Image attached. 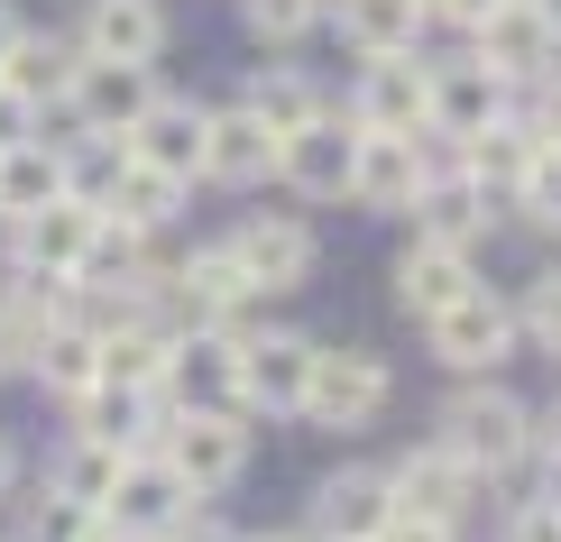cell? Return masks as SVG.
<instances>
[{"mask_svg":"<svg viewBox=\"0 0 561 542\" xmlns=\"http://www.w3.org/2000/svg\"><path fill=\"white\" fill-rule=\"evenodd\" d=\"M167 349H175V322L157 313H129V322H111L102 332V387H148L157 395V377H167Z\"/></svg>","mask_w":561,"mask_h":542,"instance_id":"f546056e","label":"cell"},{"mask_svg":"<svg viewBox=\"0 0 561 542\" xmlns=\"http://www.w3.org/2000/svg\"><path fill=\"white\" fill-rule=\"evenodd\" d=\"M516 322H525V341H543L552 359H561V267H543V276H534V286H525Z\"/></svg>","mask_w":561,"mask_h":542,"instance_id":"e575fe53","label":"cell"},{"mask_svg":"<svg viewBox=\"0 0 561 542\" xmlns=\"http://www.w3.org/2000/svg\"><path fill=\"white\" fill-rule=\"evenodd\" d=\"M506 111H516V83L488 74L479 56L433 65V138H470V129H488V120H506Z\"/></svg>","mask_w":561,"mask_h":542,"instance_id":"ffe728a7","label":"cell"},{"mask_svg":"<svg viewBox=\"0 0 561 542\" xmlns=\"http://www.w3.org/2000/svg\"><path fill=\"white\" fill-rule=\"evenodd\" d=\"M534 451H543V460H552V478H561V405H552V414H534Z\"/></svg>","mask_w":561,"mask_h":542,"instance_id":"b9f144b4","label":"cell"},{"mask_svg":"<svg viewBox=\"0 0 561 542\" xmlns=\"http://www.w3.org/2000/svg\"><path fill=\"white\" fill-rule=\"evenodd\" d=\"M75 542H129V533L111 524V515H83V533H75Z\"/></svg>","mask_w":561,"mask_h":542,"instance_id":"ee69618b","label":"cell"},{"mask_svg":"<svg viewBox=\"0 0 561 542\" xmlns=\"http://www.w3.org/2000/svg\"><path fill=\"white\" fill-rule=\"evenodd\" d=\"M19 368H28V341H19L10 322H0V377H19Z\"/></svg>","mask_w":561,"mask_h":542,"instance_id":"7bdbcfd3","label":"cell"},{"mask_svg":"<svg viewBox=\"0 0 561 542\" xmlns=\"http://www.w3.org/2000/svg\"><path fill=\"white\" fill-rule=\"evenodd\" d=\"M75 65H83V46H75V37H28V28H19V46L0 56V92H10V102L37 120L46 102H65Z\"/></svg>","mask_w":561,"mask_h":542,"instance_id":"4316f807","label":"cell"},{"mask_svg":"<svg viewBox=\"0 0 561 542\" xmlns=\"http://www.w3.org/2000/svg\"><path fill=\"white\" fill-rule=\"evenodd\" d=\"M479 286V267H470V249H451V240H424V230H414V249L396 257V303H405L414 322H433L442 303H460Z\"/></svg>","mask_w":561,"mask_h":542,"instance_id":"603a6c76","label":"cell"},{"mask_svg":"<svg viewBox=\"0 0 561 542\" xmlns=\"http://www.w3.org/2000/svg\"><path fill=\"white\" fill-rule=\"evenodd\" d=\"M19 487V451H10V433H0V497Z\"/></svg>","mask_w":561,"mask_h":542,"instance_id":"f6af8a7d","label":"cell"},{"mask_svg":"<svg viewBox=\"0 0 561 542\" xmlns=\"http://www.w3.org/2000/svg\"><path fill=\"white\" fill-rule=\"evenodd\" d=\"M194 506H203V497H194V487H184L175 469H167V451H129V460H121V478H111V497H102V515H111V524H121L129 542L175 533Z\"/></svg>","mask_w":561,"mask_h":542,"instance_id":"30bf717a","label":"cell"},{"mask_svg":"<svg viewBox=\"0 0 561 542\" xmlns=\"http://www.w3.org/2000/svg\"><path fill=\"white\" fill-rule=\"evenodd\" d=\"M451 157L470 166V184H479V194L516 203V184L534 175V157H543V138L525 129V111H506V120H488V129H470V138H451Z\"/></svg>","mask_w":561,"mask_h":542,"instance_id":"7402d4cb","label":"cell"},{"mask_svg":"<svg viewBox=\"0 0 561 542\" xmlns=\"http://www.w3.org/2000/svg\"><path fill=\"white\" fill-rule=\"evenodd\" d=\"M157 395L167 414H240V332H175Z\"/></svg>","mask_w":561,"mask_h":542,"instance_id":"5b68a950","label":"cell"},{"mask_svg":"<svg viewBox=\"0 0 561 542\" xmlns=\"http://www.w3.org/2000/svg\"><path fill=\"white\" fill-rule=\"evenodd\" d=\"M387 487H396V506H405V515H433V524H460V515H470V497H479V469L460 460L451 441H414V451L387 469Z\"/></svg>","mask_w":561,"mask_h":542,"instance_id":"5bb4252c","label":"cell"},{"mask_svg":"<svg viewBox=\"0 0 561 542\" xmlns=\"http://www.w3.org/2000/svg\"><path fill=\"white\" fill-rule=\"evenodd\" d=\"M350 120H359V129L433 138V65H424V56H359V83H350Z\"/></svg>","mask_w":561,"mask_h":542,"instance_id":"8992f818","label":"cell"},{"mask_svg":"<svg viewBox=\"0 0 561 542\" xmlns=\"http://www.w3.org/2000/svg\"><path fill=\"white\" fill-rule=\"evenodd\" d=\"M350 166H359V120L350 111H322L276 138V184L304 203H350Z\"/></svg>","mask_w":561,"mask_h":542,"instance_id":"277c9868","label":"cell"},{"mask_svg":"<svg viewBox=\"0 0 561 542\" xmlns=\"http://www.w3.org/2000/svg\"><path fill=\"white\" fill-rule=\"evenodd\" d=\"M387 515H396V487H387V469L350 460V469H332V478L313 487L304 524H313V542H378V524H387Z\"/></svg>","mask_w":561,"mask_h":542,"instance_id":"4fadbf2b","label":"cell"},{"mask_svg":"<svg viewBox=\"0 0 561 542\" xmlns=\"http://www.w3.org/2000/svg\"><path fill=\"white\" fill-rule=\"evenodd\" d=\"M28 377L46 395H65V405H75L83 387H102V332H92V322H46V332L28 341Z\"/></svg>","mask_w":561,"mask_h":542,"instance_id":"83f0119b","label":"cell"},{"mask_svg":"<svg viewBox=\"0 0 561 542\" xmlns=\"http://www.w3.org/2000/svg\"><path fill=\"white\" fill-rule=\"evenodd\" d=\"M102 211L121 230H138V240H157V230L184 211V175H167V166H148V157H129V138H121V175H111V194H102Z\"/></svg>","mask_w":561,"mask_h":542,"instance_id":"484cf974","label":"cell"},{"mask_svg":"<svg viewBox=\"0 0 561 542\" xmlns=\"http://www.w3.org/2000/svg\"><path fill=\"white\" fill-rule=\"evenodd\" d=\"M433 441H451V451L470 460L479 478H506V469H525V460H534V405H516L506 387L470 377V387H460L451 405H442Z\"/></svg>","mask_w":561,"mask_h":542,"instance_id":"6da1fadb","label":"cell"},{"mask_svg":"<svg viewBox=\"0 0 561 542\" xmlns=\"http://www.w3.org/2000/svg\"><path fill=\"white\" fill-rule=\"evenodd\" d=\"M203 129H213V111H203V102L157 92V102L138 111V129H129V157H148V166H167V175L194 184L203 175Z\"/></svg>","mask_w":561,"mask_h":542,"instance_id":"44dd1931","label":"cell"},{"mask_svg":"<svg viewBox=\"0 0 561 542\" xmlns=\"http://www.w3.org/2000/svg\"><path fill=\"white\" fill-rule=\"evenodd\" d=\"M157 451H167V469L194 497H221L249 469V433H240V414H175L167 433H157Z\"/></svg>","mask_w":561,"mask_h":542,"instance_id":"9c48e42d","label":"cell"},{"mask_svg":"<svg viewBox=\"0 0 561 542\" xmlns=\"http://www.w3.org/2000/svg\"><path fill=\"white\" fill-rule=\"evenodd\" d=\"M332 28L350 56H424L433 10L424 0H332Z\"/></svg>","mask_w":561,"mask_h":542,"instance_id":"cb8c5ba5","label":"cell"},{"mask_svg":"<svg viewBox=\"0 0 561 542\" xmlns=\"http://www.w3.org/2000/svg\"><path fill=\"white\" fill-rule=\"evenodd\" d=\"M378 542H460V524H433V515H405V506H396L387 524H378Z\"/></svg>","mask_w":561,"mask_h":542,"instance_id":"f35d334b","label":"cell"},{"mask_svg":"<svg viewBox=\"0 0 561 542\" xmlns=\"http://www.w3.org/2000/svg\"><path fill=\"white\" fill-rule=\"evenodd\" d=\"M0 148H10V138H0Z\"/></svg>","mask_w":561,"mask_h":542,"instance_id":"f907efd6","label":"cell"},{"mask_svg":"<svg viewBox=\"0 0 561 542\" xmlns=\"http://www.w3.org/2000/svg\"><path fill=\"white\" fill-rule=\"evenodd\" d=\"M148 542H167V533H148Z\"/></svg>","mask_w":561,"mask_h":542,"instance_id":"681fc988","label":"cell"},{"mask_svg":"<svg viewBox=\"0 0 561 542\" xmlns=\"http://www.w3.org/2000/svg\"><path fill=\"white\" fill-rule=\"evenodd\" d=\"M221 249L240 257V276H249L259 295H295L304 276H313V257H322V249H313V230H304L295 211H249V221H230V230H221Z\"/></svg>","mask_w":561,"mask_h":542,"instance_id":"ba28073f","label":"cell"},{"mask_svg":"<svg viewBox=\"0 0 561 542\" xmlns=\"http://www.w3.org/2000/svg\"><path fill=\"white\" fill-rule=\"evenodd\" d=\"M470 56L525 92V83H543L552 65H561V37L543 28V10H534V0H497V10L470 28Z\"/></svg>","mask_w":561,"mask_h":542,"instance_id":"7c38bea8","label":"cell"},{"mask_svg":"<svg viewBox=\"0 0 561 542\" xmlns=\"http://www.w3.org/2000/svg\"><path fill=\"white\" fill-rule=\"evenodd\" d=\"M424 341H433V359L451 368V377H488L506 359V349L525 341V322H516V295H497V286H470L460 303H442V313L424 322Z\"/></svg>","mask_w":561,"mask_h":542,"instance_id":"7a4b0ae2","label":"cell"},{"mask_svg":"<svg viewBox=\"0 0 561 542\" xmlns=\"http://www.w3.org/2000/svg\"><path fill=\"white\" fill-rule=\"evenodd\" d=\"M10 46H19V19H10V10H0V56H10Z\"/></svg>","mask_w":561,"mask_h":542,"instance_id":"bcb514c9","label":"cell"},{"mask_svg":"<svg viewBox=\"0 0 561 542\" xmlns=\"http://www.w3.org/2000/svg\"><path fill=\"white\" fill-rule=\"evenodd\" d=\"M148 102H157V65H121V56H83L65 83V111L83 138H129Z\"/></svg>","mask_w":561,"mask_h":542,"instance_id":"52a82bcc","label":"cell"},{"mask_svg":"<svg viewBox=\"0 0 561 542\" xmlns=\"http://www.w3.org/2000/svg\"><path fill=\"white\" fill-rule=\"evenodd\" d=\"M121 460L129 451H111V441H65V460L56 469H46V487H56V497H75V506H92V515H102V497H111V478H121Z\"/></svg>","mask_w":561,"mask_h":542,"instance_id":"1f68e13d","label":"cell"},{"mask_svg":"<svg viewBox=\"0 0 561 542\" xmlns=\"http://www.w3.org/2000/svg\"><path fill=\"white\" fill-rule=\"evenodd\" d=\"M240 102L259 111V120H267L276 138H286V129H304V120H322V111H332V102H322V83L304 74V65H259V74H249V92H240Z\"/></svg>","mask_w":561,"mask_h":542,"instance_id":"4dcf8cb0","label":"cell"},{"mask_svg":"<svg viewBox=\"0 0 561 542\" xmlns=\"http://www.w3.org/2000/svg\"><path fill=\"white\" fill-rule=\"evenodd\" d=\"M424 175H433V138H405V129H359L350 203H359V211H414Z\"/></svg>","mask_w":561,"mask_h":542,"instance_id":"8fae6325","label":"cell"},{"mask_svg":"<svg viewBox=\"0 0 561 542\" xmlns=\"http://www.w3.org/2000/svg\"><path fill=\"white\" fill-rule=\"evenodd\" d=\"M83 515H92V506H75V497H56V487H46V497L28 506V524H19V542H75Z\"/></svg>","mask_w":561,"mask_h":542,"instance_id":"d590c367","label":"cell"},{"mask_svg":"<svg viewBox=\"0 0 561 542\" xmlns=\"http://www.w3.org/2000/svg\"><path fill=\"white\" fill-rule=\"evenodd\" d=\"M525 129L543 138V148H561V65H552L543 83H525Z\"/></svg>","mask_w":561,"mask_h":542,"instance_id":"8d00e7d4","label":"cell"},{"mask_svg":"<svg viewBox=\"0 0 561 542\" xmlns=\"http://www.w3.org/2000/svg\"><path fill=\"white\" fill-rule=\"evenodd\" d=\"M313 349L304 332H240V414H295L304 405V377H313Z\"/></svg>","mask_w":561,"mask_h":542,"instance_id":"2e32d148","label":"cell"},{"mask_svg":"<svg viewBox=\"0 0 561 542\" xmlns=\"http://www.w3.org/2000/svg\"><path fill=\"white\" fill-rule=\"evenodd\" d=\"M396 395V377L378 349H313V377H304V423H322V433H359V423H378Z\"/></svg>","mask_w":561,"mask_h":542,"instance_id":"3957f363","label":"cell"},{"mask_svg":"<svg viewBox=\"0 0 561 542\" xmlns=\"http://www.w3.org/2000/svg\"><path fill=\"white\" fill-rule=\"evenodd\" d=\"M267 175H276V129H267L249 102L213 111V129H203V184L249 194V184H267Z\"/></svg>","mask_w":561,"mask_h":542,"instance_id":"ac0fdd59","label":"cell"},{"mask_svg":"<svg viewBox=\"0 0 561 542\" xmlns=\"http://www.w3.org/2000/svg\"><path fill=\"white\" fill-rule=\"evenodd\" d=\"M167 37H175L167 0H83V28H75L83 56H121V65H157Z\"/></svg>","mask_w":561,"mask_h":542,"instance_id":"d6986e66","label":"cell"},{"mask_svg":"<svg viewBox=\"0 0 561 542\" xmlns=\"http://www.w3.org/2000/svg\"><path fill=\"white\" fill-rule=\"evenodd\" d=\"M424 10H433V28H460V37H470L479 19L497 10V0H424Z\"/></svg>","mask_w":561,"mask_h":542,"instance_id":"ab89813d","label":"cell"},{"mask_svg":"<svg viewBox=\"0 0 561 542\" xmlns=\"http://www.w3.org/2000/svg\"><path fill=\"white\" fill-rule=\"evenodd\" d=\"M240 19H249V37H259L267 56H286V46L313 37L332 10H322V0H240Z\"/></svg>","mask_w":561,"mask_h":542,"instance_id":"d6a6232c","label":"cell"},{"mask_svg":"<svg viewBox=\"0 0 561 542\" xmlns=\"http://www.w3.org/2000/svg\"><path fill=\"white\" fill-rule=\"evenodd\" d=\"M322 10H332V0H322Z\"/></svg>","mask_w":561,"mask_h":542,"instance_id":"816d5d0a","label":"cell"},{"mask_svg":"<svg viewBox=\"0 0 561 542\" xmlns=\"http://www.w3.org/2000/svg\"><path fill=\"white\" fill-rule=\"evenodd\" d=\"M65 194V138H10L0 148V230Z\"/></svg>","mask_w":561,"mask_h":542,"instance_id":"f1b7e54d","label":"cell"},{"mask_svg":"<svg viewBox=\"0 0 561 542\" xmlns=\"http://www.w3.org/2000/svg\"><path fill=\"white\" fill-rule=\"evenodd\" d=\"M92 230H102V203L56 194L46 211L10 221V257H19V267H46V276H75V267H83V249H92Z\"/></svg>","mask_w":561,"mask_h":542,"instance_id":"e0dca14e","label":"cell"},{"mask_svg":"<svg viewBox=\"0 0 561 542\" xmlns=\"http://www.w3.org/2000/svg\"><path fill=\"white\" fill-rule=\"evenodd\" d=\"M267 542H313V533H267Z\"/></svg>","mask_w":561,"mask_h":542,"instance_id":"c3c4849f","label":"cell"},{"mask_svg":"<svg viewBox=\"0 0 561 542\" xmlns=\"http://www.w3.org/2000/svg\"><path fill=\"white\" fill-rule=\"evenodd\" d=\"M488 221H497V194H479L470 166H460L451 148H433V175H424V194H414V230H424V240H451V249H479Z\"/></svg>","mask_w":561,"mask_h":542,"instance_id":"9a60e30c","label":"cell"},{"mask_svg":"<svg viewBox=\"0 0 561 542\" xmlns=\"http://www.w3.org/2000/svg\"><path fill=\"white\" fill-rule=\"evenodd\" d=\"M506 211H525V221L561 230V148H543V157H534V175L516 184V203H506Z\"/></svg>","mask_w":561,"mask_h":542,"instance_id":"836d02e7","label":"cell"},{"mask_svg":"<svg viewBox=\"0 0 561 542\" xmlns=\"http://www.w3.org/2000/svg\"><path fill=\"white\" fill-rule=\"evenodd\" d=\"M167 542H249V533H230L221 515H203V506H194V515H184V524H175Z\"/></svg>","mask_w":561,"mask_h":542,"instance_id":"60d3db41","label":"cell"},{"mask_svg":"<svg viewBox=\"0 0 561 542\" xmlns=\"http://www.w3.org/2000/svg\"><path fill=\"white\" fill-rule=\"evenodd\" d=\"M534 10H543V28H552V37H561V0H534Z\"/></svg>","mask_w":561,"mask_h":542,"instance_id":"7dc6e473","label":"cell"},{"mask_svg":"<svg viewBox=\"0 0 561 542\" xmlns=\"http://www.w3.org/2000/svg\"><path fill=\"white\" fill-rule=\"evenodd\" d=\"M506 542H561V487L543 506H516V524H506Z\"/></svg>","mask_w":561,"mask_h":542,"instance_id":"74e56055","label":"cell"},{"mask_svg":"<svg viewBox=\"0 0 561 542\" xmlns=\"http://www.w3.org/2000/svg\"><path fill=\"white\" fill-rule=\"evenodd\" d=\"M157 414H167V395H148V387H83L75 395V433L111 441V451H157Z\"/></svg>","mask_w":561,"mask_h":542,"instance_id":"d4e9b609","label":"cell"}]
</instances>
